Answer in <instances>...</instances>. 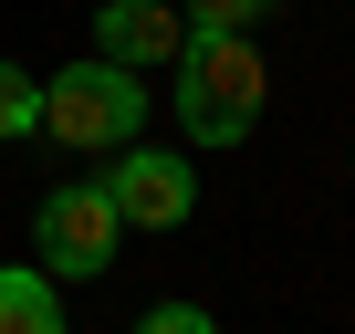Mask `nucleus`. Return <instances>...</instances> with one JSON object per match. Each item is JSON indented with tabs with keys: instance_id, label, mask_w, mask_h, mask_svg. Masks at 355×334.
<instances>
[{
	"instance_id": "obj_1",
	"label": "nucleus",
	"mask_w": 355,
	"mask_h": 334,
	"mask_svg": "<svg viewBox=\"0 0 355 334\" xmlns=\"http://www.w3.org/2000/svg\"><path fill=\"white\" fill-rule=\"evenodd\" d=\"M167 73H178V125H189V146H241L261 125L272 63L251 53V32H189L167 53Z\"/></svg>"
},
{
	"instance_id": "obj_2",
	"label": "nucleus",
	"mask_w": 355,
	"mask_h": 334,
	"mask_svg": "<svg viewBox=\"0 0 355 334\" xmlns=\"http://www.w3.org/2000/svg\"><path fill=\"white\" fill-rule=\"evenodd\" d=\"M146 73H125V63H63L53 84H42V136L53 146H84V157H115V146H136L146 136Z\"/></svg>"
},
{
	"instance_id": "obj_3",
	"label": "nucleus",
	"mask_w": 355,
	"mask_h": 334,
	"mask_svg": "<svg viewBox=\"0 0 355 334\" xmlns=\"http://www.w3.org/2000/svg\"><path fill=\"white\" fill-rule=\"evenodd\" d=\"M32 251H42V272H53V282H94V272H115L125 220H115V199H105L94 178H63V188L32 209Z\"/></svg>"
},
{
	"instance_id": "obj_4",
	"label": "nucleus",
	"mask_w": 355,
	"mask_h": 334,
	"mask_svg": "<svg viewBox=\"0 0 355 334\" xmlns=\"http://www.w3.org/2000/svg\"><path fill=\"white\" fill-rule=\"evenodd\" d=\"M94 188L115 199L125 230H178V220L199 209V167L178 157V146H146V136H136V146L105 157V178H94Z\"/></svg>"
},
{
	"instance_id": "obj_5",
	"label": "nucleus",
	"mask_w": 355,
	"mask_h": 334,
	"mask_svg": "<svg viewBox=\"0 0 355 334\" xmlns=\"http://www.w3.org/2000/svg\"><path fill=\"white\" fill-rule=\"evenodd\" d=\"M178 42H189V21H178V0H105V11H94V53H105V63H125V73L167 63Z\"/></svg>"
},
{
	"instance_id": "obj_6",
	"label": "nucleus",
	"mask_w": 355,
	"mask_h": 334,
	"mask_svg": "<svg viewBox=\"0 0 355 334\" xmlns=\"http://www.w3.org/2000/svg\"><path fill=\"white\" fill-rule=\"evenodd\" d=\"M0 334H73V324H63L53 272H32V261H0Z\"/></svg>"
},
{
	"instance_id": "obj_7",
	"label": "nucleus",
	"mask_w": 355,
	"mask_h": 334,
	"mask_svg": "<svg viewBox=\"0 0 355 334\" xmlns=\"http://www.w3.org/2000/svg\"><path fill=\"white\" fill-rule=\"evenodd\" d=\"M21 136H42V73L0 63V146H21Z\"/></svg>"
},
{
	"instance_id": "obj_8",
	"label": "nucleus",
	"mask_w": 355,
	"mask_h": 334,
	"mask_svg": "<svg viewBox=\"0 0 355 334\" xmlns=\"http://www.w3.org/2000/svg\"><path fill=\"white\" fill-rule=\"evenodd\" d=\"M261 11H282V0H178V21H189V32H251Z\"/></svg>"
},
{
	"instance_id": "obj_9",
	"label": "nucleus",
	"mask_w": 355,
	"mask_h": 334,
	"mask_svg": "<svg viewBox=\"0 0 355 334\" xmlns=\"http://www.w3.org/2000/svg\"><path fill=\"white\" fill-rule=\"evenodd\" d=\"M136 334H220V313H209V303H157Z\"/></svg>"
}]
</instances>
